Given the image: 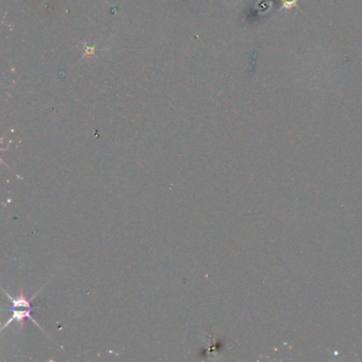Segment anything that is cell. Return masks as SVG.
Masks as SVG:
<instances>
[{
  "label": "cell",
  "instance_id": "obj_2",
  "mask_svg": "<svg viewBox=\"0 0 362 362\" xmlns=\"http://www.w3.org/2000/svg\"><path fill=\"white\" fill-rule=\"evenodd\" d=\"M40 290L37 291V293L39 292ZM34 294V296H32V298L30 300H27L26 296H24V293H23V289L21 288L20 291H19V296L17 299H13L11 298V296L9 294H6L7 298H9L11 301H12V309H15V308H19V307H24V308H30V309H33V306H32V301L34 300L35 296L37 295Z\"/></svg>",
  "mask_w": 362,
  "mask_h": 362
},
{
  "label": "cell",
  "instance_id": "obj_1",
  "mask_svg": "<svg viewBox=\"0 0 362 362\" xmlns=\"http://www.w3.org/2000/svg\"><path fill=\"white\" fill-rule=\"evenodd\" d=\"M31 312H32V309H29V308H28L27 310H22V311H19V310H17V309H13V316L11 317V319H10V320H7V321H6V323L2 326V331H3V329H4L7 325H9L10 323H12L13 321H18V322H19V325H20V327H21V329H22V327H23V321H24V319H26V318L30 319L33 323L36 324V325H37V326H38V327L43 331V328L40 327V326L36 323L35 319L31 316Z\"/></svg>",
  "mask_w": 362,
  "mask_h": 362
}]
</instances>
